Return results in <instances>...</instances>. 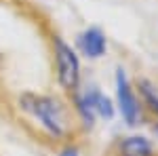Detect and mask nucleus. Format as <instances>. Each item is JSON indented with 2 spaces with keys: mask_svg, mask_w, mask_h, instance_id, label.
Masks as SVG:
<instances>
[{
  "mask_svg": "<svg viewBox=\"0 0 158 156\" xmlns=\"http://www.w3.org/2000/svg\"><path fill=\"white\" fill-rule=\"evenodd\" d=\"M148 135H150V137H152V139H154V141H158V118H148Z\"/></svg>",
  "mask_w": 158,
  "mask_h": 156,
  "instance_id": "10",
  "label": "nucleus"
},
{
  "mask_svg": "<svg viewBox=\"0 0 158 156\" xmlns=\"http://www.w3.org/2000/svg\"><path fill=\"white\" fill-rule=\"evenodd\" d=\"M114 103H116V114L127 129L135 131L148 122V114L135 91V82L131 80L122 63L114 68Z\"/></svg>",
  "mask_w": 158,
  "mask_h": 156,
  "instance_id": "3",
  "label": "nucleus"
},
{
  "mask_svg": "<svg viewBox=\"0 0 158 156\" xmlns=\"http://www.w3.org/2000/svg\"><path fill=\"white\" fill-rule=\"evenodd\" d=\"M68 101H70V108H72L76 127H78L82 133L95 131V127H97L99 120H97V116H95V110L91 108V106L86 103V99L82 97L80 89H78L76 93H72V95H68Z\"/></svg>",
  "mask_w": 158,
  "mask_h": 156,
  "instance_id": "7",
  "label": "nucleus"
},
{
  "mask_svg": "<svg viewBox=\"0 0 158 156\" xmlns=\"http://www.w3.org/2000/svg\"><path fill=\"white\" fill-rule=\"evenodd\" d=\"M55 156H82V150H80L78 141L70 139V141H63V144L57 148Z\"/></svg>",
  "mask_w": 158,
  "mask_h": 156,
  "instance_id": "9",
  "label": "nucleus"
},
{
  "mask_svg": "<svg viewBox=\"0 0 158 156\" xmlns=\"http://www.w3.org/2000/svg\"><path fill=\"white\" fill-rule=\"evenodd\" d=\"M114 156H158V148L150 135L131 131L116 139Z\"/></svg>",
  "mask_w": 158,
  "mask_h": 156,
  "instance_id": "6",
  "label": "nucleus"
},
{
  "mask_svg": "<svg viewBox=\"0 0 158 156\" xmlns=\"http://www.w3.org/2000/svg\"><path fill=\"white\" fill-rule=\"evenodd\" d=\"M80 93H82V97L86 99V103L91 106V108L95 110V116H97V120H101V122H106V124H110V122H114V120L118 118V114H116V103H114V97L108 95L101 86H99L97 82H82V86H80Z\"/></svg>",
  "mask_w": 158,
  "mask_h": 156,
  "instance_id": "5",
  "label": "nucleus"
},
{
  "mask_svg": "<svg viewBox=\"0 0 158 156\" xmlns=\"http://www.w3.org/2000/svg\"><path fill=\"white\" fill-rule=\"evenodd\" d=\"M74 48L86 61L103 59L110 48V40H108L106 30L99 27V25H86V27H82L76 34V38H74Z\"/></svg>",
  "mask_w": 158,
  "mask_h": 156,
  "instance_id": "4",
  "label": "nucleus"
},
{
  "mask_svg": "<svg viewBox=\"0 0 158 156\" xmlns=\"http://www.w3.org/2000/svg\"><path fill=\"white\" fill-rule=\"evenodd\" d=\"M17 110L32 118L38 129L53 141H70L76 129L74 114L68 97L61 93H36V91H21L15 99Z\"/></svg>",
  "mask_w": 158,
  "mask_h": 156,
  "instance_id": "1",
  "label": "nucleus"
},
{
  "mask_svg": "<svg viewBox=\"0 0 158 156\" xmlns=\"http://www.w3.org/2000/svg\"><path fill=\"white\" fill-rule=\"evenodd\" d=\"M49 47H51V59H53L55 84L61 91V95L68 97L76 93L85 82L82 57L78 55V51L74 48L72 42H68L61 34H51Z\"/></svg>",
  "mask_w": 158,
  "mask_h": 156,
  "instance_id": "2",
  "label": "nucleus"
},
{
  "mask_svg": "<svg viewBox=\"0 0 158 156\" xmlns=\"http://www.w3.org/2000/svg\"><path fill=\"white\" fill-rule=\"evenodd\" d=\"M133 82L148 118H158V82L148 76H137Z\"/></svg>",
  "mask_w": 158,
  "mask_h": 156,
  "instance_id": "8",
  "label": "nucleus"
},
{
  "mask_svg": "<svg viewBox=\"0 0 158 156\" xmlns=\"http://www.w3.org/2000/svg\"><path fill=\"white\" fill-rule=\"evenodd\" d=\"M2 61H4V55H2V51H0V63H2Z\"/></svg>",
  "mask_w": 158,
  "mask_h": 156,
  "instance_id": "11",
  "label": "nucleus"
}]
</instances>
